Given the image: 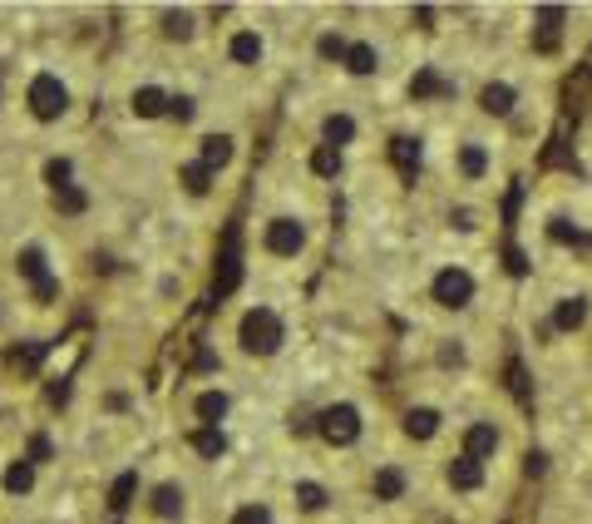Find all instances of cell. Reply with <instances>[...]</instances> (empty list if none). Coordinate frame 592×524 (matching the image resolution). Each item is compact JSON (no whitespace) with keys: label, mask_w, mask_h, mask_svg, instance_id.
<instances>
[{"label":"cell","mask_w":592,"mask_h":524,"mask_svg":"<svg viewBox=\"0 0 592 524\" xmlns=\"http://www.w3.org/2000/svg\"><path fill=\"white\" fill-rule=\"evenodd\" d=\"M237 337L252 356H272V351H282V342H287V327H282V317L272 307H252L247 317H242Z\"/></svg>","instance_id":"cell-1"},{"label":"cell","mask_w":592,"mask_h":524,"mask_svg":"<svg viewBox=\"0 0 592 524\" xmlns=\"http://www.w3.org/2000/svg\"><path fill=\"white\" fill-rule=\"evenodd\" d=\"M65 104H69V94H65V85H60L55 75H35L30 80V114L35 119H60L65 114Z\"/></svg>","instance_id":"cell-2"},{"label":"cell","mask_w":592,"mask_h":524,"mask_svg":"<svg viewBox=\"0 0 592 524\" xmlns=\"http://www.w3.org/2000/svg\"><path fill=\"white\" fill-rule=\"evenodd\" d=\"M316 431L331 440V445H351V440L361 435V411H356V406H326V411L316 416Z\"/></svg>","instance_id":"cell-3"},{"label":"cell","mask_w":592,"mask_h":524,"mask_svg":"<svg viewBox=\"0 0 592 524\" xmlns=\"http://www.w3.org/2000/svg\"><path fill=\"white\" fill-rule=\"evenodd\" d=\"M262 243H267V253H277V257H296L301 243H306V228L296 223V218H272L267 233H262Z\"/></svg>","instance_id":"cell-4"},{"label":"cell","mask_w":592,"mask_h":524,"mask_svg":"<svg viewBox=\"0 0 592 524\" xmlns=\"http://www.w3.org/2000/svg\"><path fill=\"white\" fill-rule=\"evenodd\" d=\"M469 297H474V277L464 267H444L439 277H435V302L439 307H469Z\"/></svg>","instance_id":"cell-5"},{"label":"cell","mask_w":592,"mask_h":524,"mask_svg":"<svg viewBox=\"0 0 592 524\" xmlns=\"http://www.w3.org/2000/svg\"><path fill=\"white\" fill-rule=\"evenodd\" d=\"M237 282H242V253H237V233H227L222 257H217V272H213V292L217 297H227V292H237Z\"/></svg>","instance_id":"cell-6"},{"label":"cell","mask_w":592,"mask_h":524,"mask_svg":"<svg viewBox=\"0 0 592 524\" xmlns=\"http://www.w3.org/2000/svg\"><path fill=\"white\" fill-rule=\"evenodd\" d=\"M494 450H499V431H494V426H469V435H464V455L484 465V455H494Z\"/></svg>","instance_id":"cell-7"},{"label":"cell","mask_w":592,"mask_h":524,"mask_svg":"<svg viewBox=\"0 0 592 524\" xmlns=\"http://www.w3.org/2000/svg\"><path fill=\"white\" fill-rule=\"evenodd\" d=\"M449 485L454 490H479L484 485V465H479V460H469V455L449 460Z\"/></svg>","instance_id":"cell-8"},{"label":"cell","mask_w":592,"mask_h":524,"mask_svg":"<svg viewBox=\"0 0 592 524\" xmlns=\"http://www.w3.org/2000/svg\"><path fill=\"white\" fill-rule=\"evenodd\" d=\"M168 94L158 89V85H143V89H134V114H139V119H158V114L168 109Z\"/></svg>","instance_id":"cell-9"},{"label":"cell","mask_w":592,"mask_h":524,"mask_svg":"<svg viewBox=\"0 0 592 524\" xmlns=\"http://www.w3.org/2000/svg\"><path fill=\"white\" fill-rule=\"evenodd\" d=\"M513 99H518V94H513V85H504V80H499V85H484V94H479L484 114H499V119H504V114H513Z\"/></svg>","instance_id":"cell-10"},{"label":"cell","mask_w":592,"mask_h":524,"mask_svg":"<svg viewBox=\"0 0 592 524\" xmlns=\"http://www.w3.org/2000/svg\"><path fill=\"white\" fill-rule=\"evenodd\" d=\"M587 322V302L583 297H563L558 302V312H553V327L558 332H578Z\"/></svg>","instance_id":"cell-11"},{"label":"cell","mask_w":592,"mask_h":524,"mask_svg":"<svg viewBox=\"0 0 592 524\" xmlns=\"http://www.w3.org/2000/svg\"><path fill=\"white\" fill-rule=\"evenodd\" d=\"M15 262H20V277H30V282H35V292L55 282V277H50V267H45V253H40V248H25V253H20Z\"/></svg>","instance_id":"cell-12"},{"label":"cell","mask_w":592,"mask_h":524,"mask_svg":"<svg viewBox=\"0 0 592 524\" xmlns=\"http://www.w3.org/2000/svg\"><path fill=\"white\" fill-rule=\"evenodd\" d=\"M439 431V411H430V406H415V411L405 416V435L410 440H430Z\"/></svg>","instance_id":"cell-13"},{"label":"cell","mask_w":592,"mask_h":524,"mask_svg":"<svg viewBox=\"0 0 592 524\" xmlns=\"http://www.w3.org/2000/svg\"><path fill=\"white\" fill-rule=\"evenodd\" d=\"M153 515L158 519H178L183 515V490L178 485H158L153 490Z\"/></svg>","instance_id":"cell-14"},{"label":"cell","mask_w":592,"mask_h":524,"mask_svg":"<svg viewBox=\"0 0 592 524\" xmlns=\"http://www.w3.org/2000/svg\"><path fill=\"white\" fill-rule=\"evenodd\" d=\"M390 159H395V169L410 178L420 169V139H390Z\"/></svg>","instance_id":"cell-15"},{"label":"cell","mask_w":592,"mask_h":524,"mask_svg":"<svg viewBox=\"0 0 592 524\" xmlns=\"http://www.w3.org/2000/svg\"><path fill=\"white\" fill-rule=\"evenodd\" d=\"M410 94H415V99H435V94H454V85L439 80L435 70H420V75L410 80Z\"/></svg>","instance_id":"cell-16"},{"label":"cell","mask_w":592,"mask_h":524,"mask_svg":"<svg viewBox=\"0 0 592 524\" xmlns=\"http://www.w3.org/2000/svg\"><path fill=\"white\" fill-rule=\"evenodd\" d=\"M0 485H5L10 495H25V490L35 485V465H30V460H15V465H10L5 475H0Z\"/></svg>","instance_id":"cell-17"},{"label":"cell","mask_w":592,"mask_h":524,"mask_svg":"<svg viewBox=\"0 0 592 524\" xmlns=\"http://www.w3.org/2000/svg\"><path fill=\"white\" fill-rule=\"evenodd\" d=\"M232 60H237V65H257L262 60V40L252 35V30H242V35H232Z\"/></svg>","instance_id":"cell-18"},{"label":"cell","mask_w":592,"mask_h":524,"mask_svg":"<svg viewBox=\"0 0 592 524\" xmlns=\"http://www.w3.org/2000/svg\"><path fill=\"white\" fill-rule=\"evenodd\" d=\"M321 134H326L331 149H336V144H351L356 139V119H351V114H331V119L321 124Z\"/></svg>","instance_id":"cell-19"},{"label":"cell","mask_w":592,"mask_h":524,"mask_svg":"<svg viewBox=\"0 0 592 524\" xmlns=\"http://www.w3.org/2000/svg\"><path fill=\"white\" fill-rule=\"evenodd\" d=\"M227 159H232V139H227V134H208V139H203V164H208V169H222Z\"/></svg>","instance_id":"cell-20"},{"label":"cell","mask_w":592,"mask_h":524,"mask_svg":"<svg viewBox=\"0 0 592 524\" xmlns=\"http://www.w3.org/2000/svg\"><path fill=\"white\" fill-rule=\"evenodd\" d=\"M375 495H380V500H400V495H405V475H400L395 465L375 470Z\"/></svg>","instance_id":"cell-21"},{"label":"cell","mask_w":592,"mask_h":524,"mask_svg":"<svg viewBox=\"0 0 592 524\" xmlns=\"http://www.w3.org/2000/svg\"><path fill=\"white\" fill-rule=\"evenodd\" d=\"M346 65H351V75H375V70H380V55H375V45H351V55H346Z\"/></svg>","instance_id":"cell-22"},{"label":"cell","mask_w":592,"mask_h":524,"mask_svg":"<svg viewBox=\"0 0 592 524\" xmlns=\"http://www.w3.org/2000/svg\"><path fill=\"white\" fill-rule=\"evenodd\" d=\"M163 35L168 40H193V15H188V10H163Z\"/></svg>","instance_id":"cell-23"},{"label":"cell","mask_w":592,"mask_h":524,"mask_svg":"<svg viewBox=\"0 0 592 524\" xmlns=\"http://www.w3.org/2000/svg\"><path fill=\"white\" fill-rule=\"evenodd\" d=\"M134 490H139V475H134V470H124V475L109 485V505H114V510H129Z\"/></svg>","instance_id":"cell-24"},{"label":"cell","mask_w":592,"mask_h":524,"mask_svg":"<svg viewBox=\"0 0 592 524\" xmlns=\"http://www.w3.org/2000/svg\"><path fill=\"white\" fill-rule=\"evenodd\" d=\"M198 416H203L208 426H217L222 416H227V396H222V391H203V396H198Z\"/></svg>","instance_id":"cell-25"},{"label":"cell","mask_w":592,"mask_h":524,"mask_svg":"<svg viewBox=\"0 0 592 524\" xmlns=\"http://www.w3.org/2000/svg\"><path fill=\"white\" fill-rule=\"evenodd\" d=\"M193 450H198V455H208V460H217L222 450H227V440H222L217 426H208V431H198V435H193Z\"/></svg>","instance_id":"cell-26"},{"label":"cell","mask_w":592,"mask_h":524,"mask_svg":"<svg viewBox=\"0 0 592 524\" xmlns=\"http://www.w3.org/2000/svg\"><path fill=\"white\" fill-rule=\"evenodd\" d=\"M459 169L469 173V178H484V169H489V154H484L479 144H464V149H459Z\"/></svg>","instance_id":"cell-27"},{"label":"cell","mask_w":592,"mask_h":524,"mask_svg":"<svg viewBox=\"0 0 592 524\" xmlns=\"http://www.w3.org/2000/svg\"><path fill=\"white\" fill-rule=\"evenodd\" d=\"M296 505H301V510H321L326 505V490L316 485V480H301V485H296Z\"/></svg>","instance_id":"cell-28"},{"label":"cell","mask_w":592,"mask_h":524,"mask_svg":"<svg viewBox=\"0 0 592 524\" xmlns=\"http://www.w3.org/2000/svg\"><path fill=\"white\" fill-rule=\"evenodd\" d=\"M311 169H316V173H321V178H331L336 169H341V154H336V149H331V144H321V149H316V154H311Z\"/></svg>","instance_id":"cell-29"},{"label":"cell","mask_w":592,"mask_h":524,"mask_svg":"<svg viewBox=\"0 0 592 524\" xmlns=\"http://www.w3.org/2000/svg\"><path fill=\"white\" fill-rule=\"evenodd\" d=\"M84 203H89V198H84L74 183H69V188H60V193H55V208H60V213H69V218H74V213H84Z\"/></svg>","instance_id":"cell-30"},{"label":"cell","mask_w":592,"mask_h":524,"mask_svg":"<svg viewBox=\"0 0 592 524\" xmlns=\"http://www.w3.org/2000/svg\"><path fill=\"white\" fill-rule=\"evenodd\" d=\"M208 178H213L208 164H188V169H183V188H188V193H208Z\"/></svg>","instance_id":"cell-31"},{"label":"cell","mask_w":592,"mask_h":524,"mask_svg":"<svg viewBox=\"0 0 592 524\" xmlns=\"http://www.w3.org/2000/svg\"><path fill=\"white\" fill-rule=\"evenodd\" d=\"M563 20H568V10H563V5H543V10H538V25H543V40H553Z\"/></svg>","instance_id":"cell-32"},{"label":"cell","mask_w":592,"mask_h":524,"mask_svg":"<svg viewBox=\"0 0 592 524\" xmlns=\"http://www.w3.org/2000/svg\"><path fill=\"white\" fill-rule=\"evenodd\" d=\"M69 159H50L45 164V178H50V183H55V193H60V188H69Z\"/></svg>","instance_id":"cell-33"},{"label":"cell","mask_w":592,"mask_h":524,"mask_svg":"<svg viewBox=\"0 0 592 524\" xmlns=\"http://www.w3.org/2000/svg\"><path fill=\"white\" fill-rule=\"evenodd\" d=\"M316 50H321V60H346V55H351V45H346L341 35H321V45H316Z\"/></svg>","instance_id":"cell-34"},{"label":"cell","mask_w":592,"mask_h":524,"mask_svg":"<svg viewBox=\"0 0 592 524\" xmlns=\"http://www.w3.org/2000/svg\"><path fill=\"white\" fill-rule=\"evenodd\" d=\"M504 267H509L513 277H528V257H523V248H518V243L504 248Z\"/></svg>","instance_id":"cell-35"},{"label":"cell","mask_w":592,"mask_h":524,"mask_svg":"<svg viewBox=\"0 0 592 524\" xmlns=\"http://www.w3.org/2000/svg\"><path fill=\"white\" fill-rule=\"evenodd\" d=\"M232 524H272V510L267 505H247V510L232 515Z\"/></svg>","instance_id":"cell-36"},{"label":"cell","mask_w":592,"mask_h":524,"mask_svg":"<svg viewBox=\"0 0 592 524\" xmlns=\"http://www.w3.org/2000/svg\"><path fill=\"white\" fill-rule=\"evenodd\" d=\"M548 233H553L558 243H583V233H578V228H568L563 218H553V228H548Z\"/></svg>","instance_id":"cell-37"},{"label":"cell","mask_w":592,"mask_h":524,"mask_svg":"<svg viewBox=\"0 0 592 524\" xmlns=\"http://www.w3.org/2000/svg\"><path fill=\"white\" fill-rule=\"evenodd\" d=\"M509 381H513V396H518V401L528 406V386H523V366H518V361L509 366Z\"/></svg>","instance_id":"cell-38"},{"label":"cell","mask_w":592,"mask_h":524,"mask_svg":"<svg viewBox=\"0 0 592 524\" xmlns=\"http://www.w3.org/2000/svg\"><path fill=\"white\" fill-rule=\"evenodd\" d=\"M168 114H173V119H183V124H188V119H193V99H183V94H178V99L168 104Z\"/></svg>","instance_id":"cell-39"},{"label":"cell","mask_w":592,"mask_h":524,"mask_svg":"<svg viewBox=\"0 0 592 524\" xmlns=\"http://www.w3.org/2000/svg\"><path fill=\"white\" fill-rule=\"evenodd\" d=\"M35 460H50V440H45V435L30 440V465H35Z\"/></svg>","instance_id":"cell-40"},{"label":"cell","mask_w":592,"mask_h":524,"mask_svg":"<svg viewBox=\"0 0 592 524\" xmlns=\"http://www.w3.org/2000/svg\"><path fill=\"white\" fill-rule=\"evenodd\" d=\"M50 401L65 406V401H69V386H65V381H55V386H50Z\"/></svg>","instance_id":"cell-41"}]
</instances>
